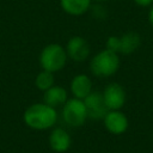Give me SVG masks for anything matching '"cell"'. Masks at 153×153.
Instances as JSON below:
<instances>
[{
	"label": "cell",
	"mask_w": 153,
	"mask_h": 153,
	"mask_svg": "<svg viewBox=\"0 0 153 153\" xmlns=\"http://www.w3.org/2000/svg\"><path fill=\"white\" fill-rule=\"evenodd\" d=\"M103 123L105 129L114 135L126 133L129 127L128 117L121 110H109L103 118Z\"/></svg>",
	"instance_id": "8"
},
{
	"label": "cell",
	"mask_w": 153,
	"mask_h": 153,
	"mask_svg": "<svg viewBox=\"0 0 153 153\" xmlns=\"http://www.w3.org/2000/svg\"><path fill=\"white\" fill-rule=\"evenodd\" d=\"M23 121L33 130H47L55 127L57 122V111L44 102L33 103L25 109Z\"/></svg>",
	"instance_id": "1"
},
{
	"label": "cell",
	"mask_w": 153,
	"mask_h": 153,
	"mask_svg": "<svg viewBox=\"0 0 153 153\" xmlns=\"http://www.w3.org/2000/svg\"><path fill=\"white\" fill-rule=\"evenodd\" d=\"M148 22L153 26V5L149 7V11H148Z\"/></svg>",
	"instance_id": "18"
},
{
	"label": "cell",
	"mask_w": 153,
	"mask_h": 153,
	"mask_svg": "<svg viewBox=\"0 0 153 153\" xmlns=\"http://www.w3.org/2000/svg\"><path fill=\"white\" fill-rule=\"evenodd\" d=\"M67 56L74 62H84L90 56V45L87 41L81 36H73L68 39L66 44Z\"/></svg>",
	"instance_id": "6"
},
{
	"label": "cell",
	"mask_w": 153,
	"mask_h": 153,
	"mask_svg": "<svg viewBox=\"0 0 153 153\" xmlns=\"http://www.w3.org/2000/svg\"><path fill=\"white\" fill-rule=\"evenodd\" d=\"M55 78H54V73L48 72L42 69L35 78V86L39 90V91H47L48 88H50L54 85Z\"/></svg>",
	"instance_id": "14"
},
{
	"label": "cell",
	"mask_w": 153,
	"mask_h": 153,
	"mask_svg": "<svg viewBox=\"0 0 153 153\" xmlns=\"http://www.w3.org/2000/svg\"><path fill=\"white\" fill-rule=\"evenodd\" d=\"M87 110V117L93 120V121H99L103 120L109 109L106 108L102 92L98 91H92L86 98L82 99Z\"/></svg>",
	"instance_id": "7"
},
{
	"label": "cell",
	"mask_w": 153,
	"mask_h": 153,
	"mask_svg": "<svg viewBox=\"0 0 153 153\" xmlns=\"http://www.w3.org/2000/svg\"><path fill=\"white\" fill-rule=\"evenodd\" d=\"M66 49L57 43L47 44L39 53V65L42 69L55 73L61 71L67 63Z\"/></svg>",
	"instance_id": "3"
},
{
	"label": "cell",
	"mask_w": 153,
	"mask_h": 153,
	"mask_svg": "<svg viewBox=\"0 0 153 153\" xmlns=\"http://www.w3.org/2000/svg\"><path fill=\"white\" fill-rule=\"evenodd\" d=\"M62 118L69 127H81L88 118L84 100L75 97L67 99L62 105Z\"/></svg>",
	"instance_id": "4"
},
{
	"label": "cell",
	"mask_w": 153,
	"mask_h": 153,
	"mask_svg": "<svg viewBox=\"0 0 153 153\" xmlns=\"http://www.w3.org/2000/svg\"><path fill=\"white\" fill-rule=\"evenodd\" d=\"M93 13H94V17H97V18H105L106 17V10L102 5H97L94 7Z\"/></svg>",
	"instance_id": "16"
},
{
	"label": "cell",
	"mask_w": 153,
	"mask_h": 153,
	"mask_svg": "<svg viewBox=\"0 0 153 153\" xmlns=\"http://www.w3.org/2000/svg\"><path fill=\"white\" fill-rule=\"evenodd\" d=\"M104 103L109 110H121L126 104V90L118 82L108 84L102 92Z\"/></svg>",
	"instance_id": "5"
},
{
	"label": "cell",
	"mask_w": 153,
	"mask_h": 153,
	"mask_svg": "<svg viewBox=\"0 0 153 153\" xmlns=\"http://www.w3.org/2000/svg\"><path fill=\"white\" fill-rule=\"evenodd\" d=\"M141 45V37L135 31H128L120 37V53L130 55L135 53Z\"/></svg>",
	"instance_id": "12"
},
{
	"label": "cell",
	"mask_w": 153,
	"mask_h": 153,
	"mask_svg": "<svg viewBox=\"0 0 153 153\" xmlns=\"http://www.w3.org/2000/svg\"><path fill=\"white\" fill-rule=\"evenodd\" d=\"M69 88L73 97L84 99L92 92V80L86 74H76L71 80Z\"/></svg>",
	"instance_id": "10"
},
{
	"label": "cell",
	"mask_w": 153,
	"mask_h": 153,
	"mask_svg": "<svg viewBox=\"0 0 153 153\" xmlns=\"http://www.w3.org/2000/svg\"><path fill=\"white\" fill-rule=\"evenodd\" d=\"M48 143L49 147L56 152V153H65L69 149L71 143H72V139L71 135L67 130H65L63 128H53L49 137H48Z\"/></svg>",
	"instance_id": "9"
},
{
	"label": "cell",
	"mask_w": 153,
	"mask_h": 153,
	"mask_svg": "<svg viewBox=\"0 0 153 153\" xmlns=\"http://www.w3.org/2000/svg\"><path fill=\"white\" fill-rule=\"evenodd\" d=\"M105 49L111 50L114 53H120V37L118 36H110L105 42Z\"/></svg>",
	"instance_id": "15"
},
{
	"label": "cell",
	"mask_w": 153,
	"mask_h": 153,
	"mask_svg": "<svg viewBox=\"0 0 153 153\" xmlns=\"http://www.w3.org/2000/svg\"><path fill=\"white\" fill-rule=\"evenodd\" d=\"M121 65L120 56L108 49L98 51L90 61V71L98 78H109L116 74Z\"/></svg>",
	"instance_id": "2"
},
{
	"label": "cell",
	"mask_w": 153,
	"mask_h": 153,
	"mask_svg": "<svg viewBox=\"0 0 153 153\" xmlns=\"http://www.w3.org/2000/svg\"><path fill=\"white\" fill-rule=\"evenodd\" d=\"M68 99L67 90L60 85H53L50 88L43 92V102L53 108L62 106Z\"/></svg>",
	"instance_id": "11"
},
{
	"label": "cell",
	"mask_w": 153,
	"mask_h": 153,
	"mask_svg": "<svg viewBox=\"0 0 153 153\" xmlns=\"http://www.w3.org/2000/svg\"><path fill=\"white\" fill-rule=\"evenodd\" d=\"M92 0H60L61 8L69 16L79 17L91 8Z\"/></svg>",
	"instance_id": "13"
},
{
	"label": "cell",
	"mask_w": 153,
	"mask_h": 153,
	"mask_svg": "<svg viewBox=\"0 0 153 153\" xmlns=\"http://www.w3.org/2000/svg\"><path fill=\"white\" fill-rule=\"evenodd\" d=\"M94 1H97V2H105V1H108V0H94Z\"/></svg>",
	"instance_id": "19"
},
{
	"label": "cell",
	"mask_w": 153,
	"mask_h": 153,
	"mask_svg": "<svg viewBox=\"0 0 153 153\" xmlns=\"http://www.w3.org/2000/svg\"><path fill=\"white\" fill-rule=\"evenodd\" d=\"M140 7H151L153 5V0H133Z\"/></svg>",
	"instance_id": "17"
}]
</instances>
